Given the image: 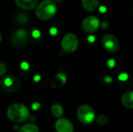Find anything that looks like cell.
I'll return each mask as SVG.
<instances>
[{
  "label": "cell",
  "instance_id": "cell-1",
  "mask_svg": "<svg viewBox=\"0 0 133 132\" xmlns=\"http://www.w3.org/2000/svg\"><path fill=\"white\" fill-rule=\"evenodd\" d=\"M8 118L16 123H22L29 118L30 113L28 108L23 103H16L9 107L6 111Z\"/></svg>",
  "mask_w": 133,
  "mask_h": 132
},
{
  "label": "cell",
  "instance_id": "cell-2",
  "mask_svg": "<svg viewBox=\"0 0 133 132\" xmlns=\"http://www.w3.org/2000/svg\"><path fill=\"white\" fill-rule=\"evenodd\" d=\"M57 12V4L54 0H44L36 9V16L40 20L47 21L52 19Z\"/></svg>",
  "mask_w": 133,
  "mask_h": 132
},
{
  "label": "cell",
  "instance_id": "cell-3",
  "mask_svg": "<svg viewBox=\"0 0 133 132\" xmlns=\"http://www.w3.org/2000/svg\"><path fill=\"white\" fill-rule=\"evenodd\" d=\"M79 121L84 124H90L96 119V113L94 108L87 104H83L79 107L76 112Z\"/></svg>",
  "mask_w": 133,
  "mask_h": 132
},
{
  "label": "cell",
  "instance_id": "cell-4",
  "mask_svg": "<svg viewBox=\"0 0 133 132\" xmlns=\"http://www.w3.org/2000/svg\"><path fill=\"white\" fill-rule=\"evenodd\" d=\"M61 45L65 52L73 53L78 49L79 38L74 33H67L63 37Z\"/></svg>",
  "mask_w": 133,
  "mask_h": 132
},
{
  "label": "cell",
  "instance_id": "cell-5",
  "mask_svg": "<svg viewBox=\"0 0 133 132\" xmlns=\"http://www.w3.org/2000/svg\"><path fill=\"white\" fill-rule=\"evenodd\" d=\"M101 44L104 49L108 53H115L119 49V41L117 37L112 34L107 33L102 37Z\"/></svg>",
  "mask_w": 133,
  "mask_h": 132
},
{
  "label": "cell",
  "instance_id": "cell-6",
  "mask_svg": "<svg viewBox=\"0 0 133 132\" xmlns=\"http://www.w3.org/2000/svg\"><path fill=\"white\" fill-rule=\"evenodd\" d=\"M10 40L12 44L17 48H23L27 44L28 37L27 33L24 29H18L15 30L11 37Z\"/></svg>",
  "mask_w": 133,
  "mask_h": 132
},
{
  "label": "cell",
  "instance_id": "cell-7",
  "mask_svg": "<svg viewBox=\"0 0 133 132\" xmlns=\"http://www.w3.org/2000/svg\"><path fill=\"white\" fill-rule=\"evenodd\" d=\"M2 87L8 92L16 93L21 88V82L14 75H7L2 80Z\"/></svg>",
  "mask_w": 133,
  "mask_h": 132
},
{
  "label": "cell",
  "instance_id": "cell-8",
  "mask_svg": "<svg viewBox=\"0 0 133 132\" xmlns=\"http://www.w3.org/2000/svg\"><path fill=\"white\" fill-rule=\"evenodd\" d=\"M100 26H101L100 20L95 16H89L86 17L82 23L83 30L88 33L95 32L96 30H97Z\"/></svg>",
  "mask_w": 133,
  "mask_h": 132
},
{
  "label": "cell",
  "instance_id": "cell-9",
  "mask_svg": "<svg viewBox=\"0 0 133 132\" xmlns=\"http://www.w3.org/2000/svg\"><path fill=\"white\" fill-rule=\"evenodd\" d=\"M55 127L57 132H73L74 131L72 123L69 120L63 117H60L56 121Z\"/></svg>",
  "mask_w": 133,
  "mask_h": 132
},
{
  "label": "cell",
  "instance_id": "cell-10",
  "mask_svg": "<svg viewBox=\"0 0 133 132\" xmlns=\"http://www.w3.org/2000/svg\"><path fill=\"white\" fill-rule=\"evenodd\" d=\"M67 81V76L66 74L64 72H58L57 73L51 80L50 85L54 89H58L63 86Z\"/></svg>",
  "mask_w": 133,
  "mask_h": 132
},
{
  "label": "cell",
  "instance_id": "cell-11",
  "mask_svg": "<svg viewBox=\"0 0 133 132\" xmlns=\"http://www.w3.org/2000/svg\"><path fill=\"white\" fill-rule=\"evenodd\" d=\"M18 7L24 10H31L37 6L38 0H15Z\"/></svg>",
  "mask_w": 133,
  "mask_h": 132
},
{
  "label": "cell",
  "instance_id": "cell-12",
  "mask_svg": "<svg viewBox=\"0 0 133 132\" xmlns=\"http://www.w3.org/2000/svg\"><path fill=\"white\" fill-rule=\"evenodd\" d=\"M122 105L130 110H133V90L125 93L121 98Z\"/></svg>",
  "mask_w": 133,
  "mask_h": 132
},
{
  "label": "cell",
  "instance_id": "cell-13",
  "mask_svg": "<svg viewBox=\"0 0 133 132\" xmlns=\"http://www.w3.org/2000/svg\"><path fill=\"white\" fill-rule=\"evenodd\" d=\"M99 2L100 0H81L83 9L88 12H93L96 10L99 6Z\"/></svg>",
  "mask_w": 133,
  "mask_h": 132
},
{
  "label": "cell",
  "instance_id": "cell-14",
  "mask_svg": "<svg viewBox=\"0 0 133 132\" xmlns=\"http://www.w3.org/2000/svg\"><path fill=\"white\" fill-rule=\"evenodd\" d=\"M51 114L57 118H60L63 116L64 114V109L62 107V106L60 103H54L51 107Z\"/></svg>",
  "mask_w": 133,
  "mask_h": 132
},
{
  "label": "cell",
  "instance_id": "cell-15",
  "mask_svg": "<svg viewBox=\"0 0 133 132\" xmlns=\"http://www.w3.org/2000/svg\"><path fill=\"white\" fill-rule=\"evenodd\" d=\"M19 132H39V128L34 124H26L19 128Z\"/></svg>",
  "mask_w": 133,
  "mask_h": 132
},
{
  "label": "cell",
  "instance_id": "cell-16",
  "mask_svg": "<svg viewBox=\"0 0 133 132\" xmlns=\"http://www.w3.org/2000/svg\"><path fill=\"white\" fill-rule=\"evenodd\" d=\"M95 120H96V122L100 125L107 124L108 123V121H109L108 117L106 115H103V114H101V115L97 116Z\"/></svg>",
  "mask_w": 133,
  "mask_h": 132
},
{
  "label": "cell",
  "instance_id": "cell-17",
  "mask_svg": "<svg viewBox=\"0 0 133 132\" xmlns=\"http://www.w3.org/2000/svg\"><path fill=\"white\" fill-rule=\"evenodd\" d=\"M28 18L26 16V15L22 13V12H19L18 15H17V17H16V20L19 23H24L27 21Z\"/></svg>",
  "mask_w": 133,
  "mask_h": 132
},
{
  "label": "cell",
  "instance_id": "cell-18",
  "mask_svg": "<svg viewBox=\"0 0 133 132\" xmlns=\"http://www.w3.org/2000/svg\"><path fill=\"white\" fill-rule=\"evenodd\" d=\"M7 71V67L5 64L0 62V76H3Z\"/></svg>",
  "mask_w": 133,
  "mask_h": 132
},
{
  "label": "cell",
  "instance_id": "cell-19",
  "mask_svg": "<svg viewBox=\"0 0 133 132\" xmlns=\"http://www.w3.org/2000/svg\"><path fill=\"white\" fill-rule=\"evenodd\" d=\"M129 79V75L127 73H121L119 75H118V80L119 81H122V82H125L126 81L127 79Z\"/></svg>",
  "mask_w": 133,
  "mask_h": 132
},
{
  "label": "cell",
  "instance_id": "cell-20",
  "mask_svg": "<svg viewBox=\"0 0 133 132\" xmlns=\"http://www.w3.org/2000/svg\"><path fill=\"white\" fill-rule=\"evenodd\" d=\"M107 63H108V66L111 68H112L115 66V61L114 59H109Z\"/></svg>",
  "mask_w": 133,
  "mask_h": 132
},
{
  "label": "cell",
  "instance_id": "cell-21",
  "mask_svg": "<svg viewBox=\"0 0 133 132\" xmlns=\"http://www.w3.org/2000/svg\"><path fill=\"white\" fill-rule=\"evenodd\" d=\"M29 67H30L29 64H28L27 62H26V61L22 62L21 65H20V68H21L23 70H28Z\"/></svg>",
  "mask_w": 133,
  "mask_h": 132
},
{
  "label": "cell",
  "instance_id": "cell-22",
  "mask_svg": "<svg viewBox=\"0 0 133 132\" xmlns=\"http://www.w3.org/2000/svg\"><path fill=\"white\" fill-rule=\"evenodd\" d=\"M32 36L34 37V38H38L40 36H41V33L39 30H34L33 32H32Z\"/></svg>",
  "mask_w": 133,
  "mask_h": 132
},
{
  "label": "cell",
  "instance_id": "cell-23",
  "mask_svg": "<svg viewBox=\"0 0 133 132\" xmlns=\"http://www.w3.org/2000/svg\"><path fill=\"white\" fill-rule=\"evenodd\" d=\"M40 107H41L40 103L35 102V103H34L32 104V107H32V109H33L34 110H37L40 108Z\"/></svg>",
  "mask_w": 133,
  "mask_h": 132
},
{
  "label": "cell",
  "instance_id": "cell-24",
  "mask_svg": "<svg viewBox=\"0 0 133 132\" xmlns=\"http://www.w3.org/2000/svg\"><path fill=\"white\" fill-rule=\"evenodd\" d=\"M108 26H109V24H108V23L107 21H103V22L101 23V26L103 29H107V28L108 27Z\"/></svg>",
  "mask_w": 133,
  "mask_h": 132
},
{
  "label": "cell",
  "instance_id": "cell-25",
  "mask_svg": "<svg viewBox=\"0 0 133 132\" xmlns=\"http://www.w3.org/2000/svg\"><path fill=\"white\" fill-rule=\"evenodd\" d=\"M50 33H51V35H56V34L58 33V30H57V29H56V28H55V27L51 28V29H50Z\"/></svg>",
  "mask_w": 133,
  "mask_h": 132
},
{
  "label": "cell",
  "instance_id": "cell-26",
  "mask_svg": "<svg viewBox=\"0 0 133 132\" xmlns=\"http://www.w3.org/2000/svg\"><path fill=\"white\" fill-rule=\"evenodd\" d=\"M112 78L111 77H110V76H106L105 78H104V82H107V83H111V82H112Z\"/></svg>",
  "mask_w": 133,
  "mask_h": 132
},
{
  "label": "cell",
  "instance_id": "cell-27",
  "mask_svg": "<svg viewBox=\"0 0 133 132\" xmlns=\"http://www.w3.org/2000/svg\"><path fill=\"white\" fill-rule=\"evenodd\" d=\"M87 40H88L89 42L93 43V42H94V40H95V37L93 36V35H90V36L88 37V39H87Z\"/></svg>",
  "mask_w": 133,
  "mask_h": 132
},
{
  "label": "cell",
  "instance_id": "cell-28",
  "mask_svg": "<svg viewBox=\"0 0 133 132\" xmlns=\"http://www.w3.org/2000/svg\"><path fill=\"white\" fill-rule=\"evenodd\" d=\"M34 80L36 82H39V81L41 80V76H40L39 75H34Z\"/></svg>",
  "mask_w": 133,
  "mask_h": 132
},
{
  "label": "cell",
  "instance_id": "cell-29",
  "mask_svg": "<svg viewBox=\"0 0 133 132\" xmlns=\"http://www.w3.org/2000/svg\"><path fill=\"white\" fill-rule=\"evenodd\" d=\"M106 9H106L105 6H101V7H100V11L102 12H104L106 11Z\"/></svg>",
  "mask_w": 133,
  "mask_h": 132
},
{
  "label": "cell",
  "instance_id": "cell-30",
  "mask_svg": "<svg viewBox=\"0 0 133 132\" xmlns=\"http://www.w3.org/2000/svg\"><path fill=\"white\" fill-rule=\"evenodd\" d=\"M55 2H62V0H54Z\"/></svg>",
  "mask_w": 133,
  "mask_h": 132
},
{
  "label": "cell",
  "instance_id": "cell-31",
  "mask_svg": "<svg viewBox=\"0 0 133 132\" xmlns=\"http://www.w3.org/2000/svg\"><path fill=\"white\" fill-rule=\"evenodd\" d=\"M1 40H2V34L0 33V43H1Z\"/></svg>",
  "mask_w": 133,
  "mask_h": 132
}]
</instances>
